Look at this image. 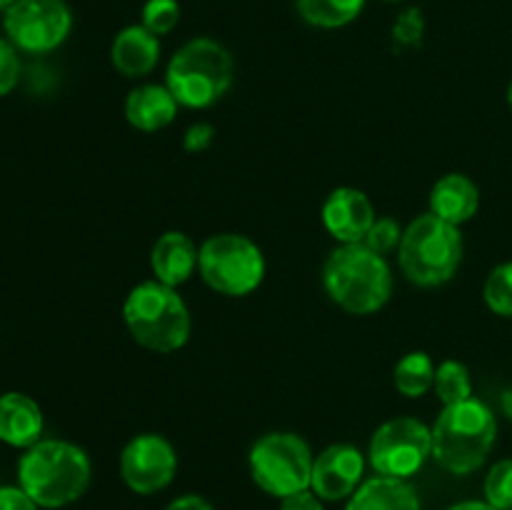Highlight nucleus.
I'll list each match as a JSON object with an SVG mask.
<instances>
[{"mask_svg": "<svg viewBox=\"0 0 512 510\" xmlns=\"http://www.w3.org/2000/svg\"><path fill=\"white\" fill-rule=\"evenodd\" d=\"M93 465L80 445L68 440H38L18 460V485L38 508H65L88 490Z\"/></svg>", "mask_w": 512, "mask_h": 510, "instance_id": "nucleus-1", "label": "nucleus"}, {"mask_svg": "<svg viewBox=\"0 0 512 510\" xmlns=\"http://www.w3.org/2000/svg\"><path fill=\"white\" fill-rule=\"evenodd\" d=\"M323 288L345 313H378L393 295V270L385 255L368 245H340L323 265Z\"/></svg>", "mask_w": 512, "mask_h": 510, "instance_id": "nucleus-2", "label": "nucleus"}, {"mask_svg": "<svg viewBox=\"0 0 512 510\" xmlns=\"http://www.w3.org/2000/svg\"><path fill=\"white\" fill-rule=\"evenodd\" d=\"M433 458L453 475H468L488 460L498 438L495 413L478 398L445 405L433 428Z\"/></svg>", "mask_w": 512, "mask_h": 510, "instance_id": "nucleus-3", "label": "nucleus"}, {"mask_svg": "<svg viewBox=\"0 0 512 510\" xmlns=\"http://www.w3.org/2000/svg\"><path fill=\"white\" fill-rule=\"evenodd\" d=\"M123 320L133 340L153 353H175L190 338V310L178 290L148 280L135 285L123 305Z\"/></svg>", "mask_w": 512, "mask_h": 510, "instance_id": "nucleus-4", "label": "nucleus"}, {"mask_svg": "<svg viewBox=\"0 0 512 510\" xmlns=\"http://www.w3.org/2000/svg\"><path fill=\"white\" fill-rule=\"evenodd\" d=\"M233 55L213 38L188 40L173 55L165 73V85L178 105L193 110L218 103L233 85Z\"/></svg>", "mask_w": 512, "mask_h": 510, "instance_id": "nucleus-5", "label": "nucleus"}, {"mask_svg": "<svg viewBox=\"0 0 512 510\" xmlns=\"http://www.w3.org/2000/svg\"><path fill=\"white\" fill-rule=\"evenodd\" d=\"M460 260H463V235L458 225L425 213L403 230L398 263L410 283L420 288L448 283L458 273Z\"/></svg>", "mask_w": 512, "mask_h": 510, "instance_id": "nucleus-6", "label": "nucleus"}, {"mask_svg": "<svg viewBox=\"0 0 512 510\" xmlns=\"http://www.w3.org/2000/svg\"><path fill=\"white\" fill-rule=\"evenodd\" d=\"M198 270L215 293L243 298L263 283L265 255L248 235L220 233L200 245Z\"/></svg>", "mask_w": 512, "mask_h": 510, "instance_id": "nucleus-7", "label": "nucleus"}, {"mask_svg": "<svg viewBox=\"0 0 512 510\" xmlns=\"http://www.w3.org/2000/svg\"><path fill=\"white\" fill-rule=\"evenodd\" d=\"M310 445L295 433H268L250 448L248 465L255 485L275 498L310 488L313 475Z\"/></svg>", "mask_w": 512, "mask_h": 510, "instance_id": "nucleus-8", "label": "nucleus"}, {"mask_svg": "<svg viewBox=\"0 0 512 510\" xmlns=\"http://www.w3.org/2000/svg\"><path fill=\"white\" fill-rule=\"evenodd\" d=\"M428 458H433V430L418 418L388 420L370 438L368 460L378 475L408 480Z\"/></svg>", "mask_w": 512, "mask_h": 510, "instance_id": "nucleus-9", "label": "nucleus"}, {"mask_svg": "<svg viewBox=\"0 0 512 510\" xmlns=\"http://www.w3.org/2000/svg\"><path fill=\"white\" fill-rule=\"evenodd\" d=\"M3 28L18 50L50 53L70 35L73 13L65 0H15L5 10Z\"/></svg>", "mask_w": 512, "mask_h": 510, "instance_id": "nucleus-10", "label": "nucleus"}, {"mask_svg": "<svg viewBox=\"0 0 512 510\" xmlns=\"http://www.w3.org/2000/svg\"><path fill=\"white\" fill-rule=\"evenodd\" d=\"M178 470V455L170 440L158 433L135 435L120 453V475L138 495H153L168 488Z\"/></svg>", "mask_w": 512, "mask_h": 510, "instance_id": "nucleus-11", "label": "nucleus"}, {"mask_svg": "<svg viewBox=\"0 0 512 510\" xmlns=\"http://www.w3.org/2000/svg\"><path fill=\"white\" fill-rule=\"evenodd\" d=\"M363 473L365 458L355 445H328V448L313 460L310 490H313L320 500H330V503L345 500L360 488Z\"/></svg>", "mask_w": 512, "mask_h": 510, "instance_id": "nucleus-12", "label": "nucleus"}, {"mask_svg": "<svg viewBox=\"0 0 512 510\" xmlns=\"http://www.w3.org/2000/svg\"><path fill=\"white\" fill-rule=\"evenodd\" d=\"M375 208L358 188H335L323 203V225L338 243H363L375 223Z\"/></svg>", "mask_w": 512, "mask_h": 510, "instance_id": "nucleus-13", "label": "nucleus"}, {"mask_svg": "<svg viewBox=\"0 0 512 510\" xmlns=\"http://www.w3.org/2000/svg\"><path fill=\"white\" fill-rule=\"evenodd\" d=\"M198 253L200 248L180 230H168L160 235L150 253V268L158 283L178 288V285L188 283L190 275L198 268Z\"/></svg>", "mask_w": 512, "mask_h": 510, "instance_id": "nucleus-14", "label": "nucleus"}, {"mask_svg": "<svg viewBox=\"0 0 512 510\" xmlns=\"http://www.w3.org/2000/svg\"><path fill=\"white\" fill-rule=\"evenodd\" d=\"M113 68L125 78H143L153 73L160 60V40L143 25H128L110 45Z\"/></svg>", "mask_w": 512, "mask_h": 510, "instance_id": "nucleus-15", "label": "nucleus"}, {"mask_svg": "<svg viewBox=\"0 0 512 510\" xmlns=\"http://www.w3.org/2000/svg\"><path fill=\"white\" fill-rule=\"evenodd\" d=\"M43 410L30 395L10 393L0 395V440L13 448L35 445L43 435Z\"/></svg>", "mask_w": 512, "mask_h": 510, "instance_id": "nucleus-16", "label": "nucleus"}, {"mask_svg": "<svg viewBox=\"0 0 512 510\" xmlns=\"http://www.w3.org/2000/svg\"><path fill=\"white\" fill-rule=\"evenodd\" d=\"M480 190L468 175L448 173L433 185L430 193V213L450 225H463L478 213Z\"/></svg>", "mask_w": 512, "mask_h": 510, "instance_id": "nucleus-17", "label": "nucleus"}, {"mask_svg": "<svg viewBox=\"0 0 512 510\" xmlns=\"http://www.w3.org/2000/svg\"><path fill=\"white\" fill-rule=\"evenodd\" d=\"M175 115H178V100L173 98L168 85H140V88L130 90L128 100H125V118L143 133L168 128Z\"/></svg>", "mask_w": 512, "mask_h": 510, "instance_id": "nucleus-18", "label": "nucleus"}, {"mask_svg": "<svg viewBox=\"0 0 512 510\" xmlns=\"http://www.w3.org/2000/svg\"><path fill=\"white\" fill-rule=\"evenodd\" d=\"M345 510H420V498L408 480L375 475L360 483Z\"/></svg>", "mask_w": 512, "mask_h": 510, "instance_id": "nucleus-19", "label": "nucleus"}, {"mask_svg": "<svg viewBox=\"0 0 512 510\" xmlns=\"http://www.w3.org/2000/svg\"><path fill=\"white\" fill-rule=\"evenodd\" d=\"M365 0H295L300 18L315 28H343L363 13Z\"/></svg>", "mask_w": 512, "mask_h": 510, "instance_id": "nucleus-20", "label": "nucleus"}, {"mask_svg": "<svg viewBox=\"0 0 512 510\" xmlns=\"http://www.w3.org/2000/svg\"><path fill=\"white\" fill-rule=\"evenodd\" d=\"M395 388L405 395V398H420L428 393L435 383V363L428 353L415 350V353L403 355L395 365Z\"/></svg>", "mask_w": 512, "mask_h": 510, "instance_id": "nucleus-21", "label": "nucleus"}, {"mask_svg": "<svg viewBox=\"0 0 512 510\" xmlns=\"http://www.w3.org/2000/svg\"><path fill=\"white\" fill-rule=\"evenodd\" d=\"M433 390L438 393L440 403L455 405L463 400L473 398V380H470V370L458 360H443L435 368V383Z\"/></svg>", "mask_w": 512, "mask_h": 510, "instance_id": "nucleus-22", "label": "nucleus"}, {"mask_svg": "<svg viewBox=\"0 0 512 510\" xmlns=\"http://www.w3.org/2000/svg\"><path fill=\"white\" fill-rule=\"evenodd\" d=\"M485 303L495 315L512 318V260L500 263L498 268L490 270L488 280H485Z\"/></svg>", "mask_w": 512, "mask_h": 510, "instance_id": "nucleus-23", "label": "nucleus"}, {"mask_svg": "<svg viewBox=\"0 0 512 510\" xmlns=\"http://www.w3.org/2000/svg\"><path fill=\"white\" fill-rule=\"evenodd\" d=\"M485 500L495 510H512V458L498 460L485 478Z\"/></svg>", "mask_w": 512, "mask_h": 510, "instance_id": "nucleus-24", "label": "nucleus"}, {"mask_svg": "<svg viewBox=\"0 0 512 510\" xmlns=\"http://www.w3.org/2000/svg\"><path fill=\"white\" fill-rule=\"evenodd\" d=\"M180 5L178 0H148L143 5V28H148L153 35H168L178 25Z\"/></svg>", "mask_w": 512, "mask_h": 510, "instance_id": "nucleus-25", "label": "nucleus"}, {"mask_svg": "<svg viewBox=\"0 0 512 510\" xmlns=\"http://www.w3.org/2000/svg\"><path fill=\"white\" fill-rule=\"evenodd\" d=\"M400 240H403V228H400L398 220L390 218V215H383V218H375L373 228L365 235L363 245H368L375 253L388 255L390 250L400 248Z\"/></svg>", "mask_w": 512, "mask_h": 510, "instance_id": "nucleus-26", "label": "nucleus"}, {"mask_svg": "<svg viewBox=\"0 0 512 510\" xmlns=\"http://www.w3.org/2000/svg\"><path fill=\"white\" fill-rule=\"evenodd\" d=\"M20 80V58L8 38H0V98L8 95Z\"/></svg>", "mask_w": 512, "mask_h": 510, "instance_id": "nucleus-27", "label": "nucleus"}, {"mask_svg": "<svg viewBox=\"0 0 512 510\" xmlns=\"http://www.w3.org/2000/svg\"><path fill=\"white\" fill-rule=\"evenodd\" d=\"M423 30H425L423 13H420L418 8H410V10H405L398 20H395L393 35L398 43L415 45V43H420V38H423Z\"/></svg>", "mask_w": 512, "mask_h": 510, "instance_id": "nucleus-28", "label": "nucleus"}, {"mask_svg": "<svg viewBox=\"0 0 512 510\" xmlns=\"http://www.w3.org/2000/svg\"><path fill=\"white\" fill-rule=\"evenodd\" d=\"M213 135L215 128L210 123L190 125L183 135V148L188 150V153H203V150H208L210 143H213Z\"/></svg>", "mask_w": 512, "mask_h": 510, "instance_id": "nucleus-29", "label": "nucleus"}, {"mask_svg": "<svg viewBox=\"0 0 512 510\" xmlns=\"http://www.w3.org/2000/svg\"><path fill=\"white\" fill-rule=\"evenodd\" d=\"M0 510H38V503L20 485L0 488Z\"/></svg>", "mask_w": 512, "mask_h": 510, "instance_id": "nucleus-30", "label": "nucleus"}, {"mask_svg": "<svg viewBox=\"0 0 512 510\" xmlns=\"http://www.w3.org/2000/svg\"><path fill=\"white\" fill-rule=\"evenodd\" d=\"M280 510H325L323 500L313 490H300V493L280 498Z\"/></svg>", "mask_w": 512, "mask_h": 510, "instance_id": "nucleus-31", "label": "nucleus"}, {"mask_svg": "<svg viewBox=\"0 0 512 510\" xmlns=\"http://www.w3.org/2000/svg\"><path fill=\"white\" fill-rule=\"evenodd\" d=\"M165 510H215V508L208 503V500L200 498V495H180V498H175Z\"/></svg>", "mask_w": 512, "mask_h": 510, "instance_id": "nucleus-32", "label": "nucleus"}, {"mask_svg": "<svg viewBox=\"0 0 512 510\" xmlns=\"http://www.w3.org/2000/svg\"><path fill=\"white\" fill-rule=\"evenodd\" d=\"M445 510H495L488 500H463V503H455Z\"/></svg>", "mask_w": 512, "mask_h": 510, "instance_id": "nucleus-33", "label": "nucleus"}, {"mask_svg": "<svg viewBox=\"0 0 512 510\" xmlns=\"http://www.w3.org/2000/svg\"><path fill=\"white\" fill-rule=\"evenodd\" d=\"M500 408H503V413L512 420V385L508 390H503V395H500Z\"/></svg>", "mask_w": 512, "mask_h": 510, "instance_id": "nucleus-34", "label": "nucleus"}, {"mask_svg": "<svg viewBox=\"0 0 512 510\" xmlns=\"http://www.w3.org/2000/svg\"><path fill=\"white\" fill-rule=\"evenodd\" d=\"M13 3H15V0H0V10H8Z\"/></svg>", "mask_w": 512, "mask_h": 510, "instance_id": "nucleus-35", "label": "nucleus"}, {"mask_svg": "<svg viewBox=\"0 0 512 510\" xmlns=\"http://www.w3.org/2000/svg\"><path fill=\"white\" fill-rule=\"evenodd\" d=\"M508 105H510V110H512V80H510V85H508Z\"/></svg>", "mask_w": 512, "mask_h": 510, "instance_id": "nucleus-36", "label": "nucleus"}, {"mask_svg": "<svg viewBox=\"0 0 512 510\" xmlns=\"http://www.w3.org/2000/svg\"><path fill=\"white\" fill-rule=\"evenodd\" d=\"M388 3H403V0H388Z\"/></svg>", "mask_w": 512, "mask_h": 510, "instance_id": "nucleus-37", "label": "nucleus"}]
</instances>
